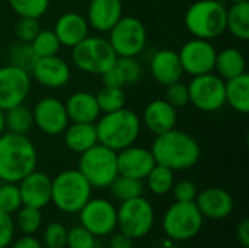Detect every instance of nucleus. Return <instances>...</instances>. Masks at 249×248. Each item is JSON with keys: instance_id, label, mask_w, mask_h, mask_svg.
<instances>
[{"instance_id": "f257e3e1", "label": "nucleus", "mask_w": 249, "mask_h": 248, "mask_svg": "<svg viewBox=\"0 0 249 248\" xmlns=\"http://www.w3.org/2000/svg\"><path fill=\"white\" fill-rule=\"evenodd\" d=\"M156 164L172 171H185L193 168L201 156L198 142L187 132L171 129L156 134L150 148Z\"/></svg>"}, {"instance_id": "f03ea898", "label": "nucleus", "mask_w": 249, "mask_h": 248, "mask_svg": "<svg viewBox=\"0 0 249 248\" xmlns=\"http://www.w3.org/2000/svg\"><path fill=\"white\" fill-rule=\"evenodd\" d=\"M38 152L26 134L3 132L0 134V180L3 183H19L36 170Z\"/></svg>"}, {"instance_id": "7ed1b4c3", "label": "nucleus", "mask_w": 249, "mask_h": 248, "mask_svg": "<svg viewBox=\"0 0 249 248\" xmlns=\"http://www.w3.org/2000/svg\"><path fill=\"white\" fill-rule=\"evenodd\" d=\"M98 143L120 152L136 143L142 132V118L128 108H120L112 113H104L95 121Z\"/></svg>"}, {"instance_id": "20e7f679", "label": "nucleus", "mask_w": 249, "mask_h": 248, "mask_svg": "<svg viewBox=\"0 0 249 248\" xmlns=\"http://www.w3.org/2000/svg\"><path fill=\"white\" fill-rule=\"evenodd\" d=\"M226 12L219 0H197L185 10L184 23L194 38L212 41L226 32Z\"/></svg>"}, {"instance_id": "39448f33", "label": "nucleus", "mask_w": 249, "mask_h": 248, "mask_svg": "<svg viewBox=\"0 0 249 248\" xmlns=\"http://www.w3.org/2000/svg\"><path fill=\"white\" fill-rule=\"evenodd\" d=\"M92 190L79 170H66L51 180V203L63 213H79L92 197Z\"/></svg>"}, {"instance_id": "423d86ee", "label": "nucleus", "mask_w": 249, "mask_h": 248, "mask_svg": "<svg viewBox=\"0 0 249 248\" xmlns=\"http://www.w3.org/2000/svg\"><path fill=\"white\" fill-rule=\"evenodd\" d=\"M204 218L196 202H174L162 216V231L165 237L184 243L200 234Z\"/></svg>"}, {"instance_id": "0eeeda50", "label": "nucleus", "mask_w": 249, "mask_h": 248, "mask_svg": "<svg viewBox=\"0 0 249 248\" xmlns=\"http://www.w3.org/2000/svg\"><path fill=\"white\" fill-rule=\"evenodd\" d=\"M77 170L88 180L92 189H108L118 175L117 152L96 143L80 153Z\"/></svg>"}, {"instance_id": "6e6552de", "label": "nucleus", "mask_w": 249, "mask_h": 248, "mask_svg": "<svg viewBox=\"0 0 249 248\" xmlns=\"http://www.w3.org/2000/svg\"><path fill=\"white\" fill-rule=\"evenodd\" d=\"M71 60L74 66L88 75H104L117 60L109 41L104 37L88 35L82 42L71 48Z\"/></svg>"}, {"instance_id": "1a4fd4ad", "label": "nucleus", "mask_w": 249, "mask_h": 248, "mask_svg": "<svg viewBox=\"0 0 249 248\" xmlns=\"http://www.w3.org/2000/svg\"><path fill=\"white\" fill-rule=\"evenodd\" d=\"M155 209L144 196L121 202L120 208H117V228L133 240L149 235L155 227Z\"/></svg>"}, {"instance_id": "9d476101", "label": "nucleus", "mask_w": 249, "mask_h": 248, "mask_svg": "<svg viewBox=\"0 0 249 248\" xmlns=\"http://www.w3.org/2000/svg\"><path fill=\"white\" fill-rule=\"evenodd\" d=\"M107 38L117 57H137L147 44V31L144 23L136 16H121V19L108 31Z\"/></svg>"}, {"instance_id": "9b49d317", "label": "nucleus", "mask_w": 249, "mask_h": 248, "mask_svg": "<svg viewBox=\"0 0 249 248\" xmlns=\"http://www.w3.org/2000/svg\"><path fill=\"white\" fill-rule=\"evenodd\" d=\"M188 86L190 104L198 111L214 113L226 105L225 80L214 72L193 76Z\"/></svg>"}, {"instance_id": "f8f14e48", "label": "nucleus", "mask_w": 249, "mask_h": 248, "mask_svg": "<svg viewBox=\"0 0 249 248\" xmlns=\"http://www.w3.org/2000/svg\"><path fill=\"white\" fill-rule=\"evenodd\" d=\"M79 224L96 238L108 237L117 229V208L108 199L90 197L79 210Z\"/></svg>"}, {"instance_id": "ddd939ff", "label": "nucleus", "mask_w": 249, "mask_h": 248, "mask_svg": "<svg viewBox=\"0 0 249 248\" xmlns=\"http://www.w3.org/2000/svg\"><path fill=\"white\" fill-rule=\"evenodd\" d=\"M31 73L12 64L0 66V108L3 111L25 104L31 94Z\"/></svg>"}, {"instance_id": "4468645a", "label": "nucleus", "mask_w": 249, "mask_h": 248, "mask_svg": "<svg viewBox=\"0 0 249 248\" xmlns=\"http://www.w3.org/2000/svg\"><path fill=\"white\" fill-rule=\"evenodd\" d=\"M216 48L212 41L201 38L188 39L178 51L184 73L190 76H198L214 72Z\"/></svg>"}, {"instance_id": "2eb2a0df", "label": "nucleus", "mask_w": 249, "mask_h": 248, "mask_svg": "<svg viewBox=\"0 0 249 248\" xmlns=\"http://www.w3.org/2000/svg\"><path fill=\"white\" fill-rule=\"evenodd\" d=\"M34 126L47 136H60L69 126L70 120L63 101L54 96L39 99L32 108Z\"/></svg>"}, {"instance_id": "dca6fc26", "label": "nucleus", "mask_w": 249, "mask_h": 248, "mask_svg": "<svg viewBox=\"0 0 249 248\" xmlns=\"http://www.w3.org/2000/svg\"><path fill=\"white\" fill-rule=\"evenodd\" d=\"M29 73L36 83L48 89L64 88L71 77L70 64L57 54L38 58Z\"/></svg>"}, {"instance_id": "f3484780", "label": "nucleus", "mask_w": 249, "mask_h": 248, "mask_svg": "<svg viewBox=\"0 0 249 248\" xmlns=\"http://www.w3.org/2000/svg\"><path fill=\"white\" fill-rule=\"evenodd\" d=\"M118 174L144 181L147 174L156 165L150 149L131 145L117 152Z\"/></svg>"}, {"instance_id": "a211bd4d", "label": "nucleus", "mask_w": 249, "mask_h": 248, "mask_svg": "<svg viewBox=\"0 0 249 248\" xmlns=\"http://www.w3.org/2000/svg\"><path fill=\"white\" fill-rule=\"evenodd\" d=\"M194 202L203 218L212 221H223L229 218L235 206L232 194L220 187H209L198 191Z\"/></svg>"}, {"instance_id": "6ab92c4d", "label": "nucleus", "mask_w": 249, "mask_h": 248, "mask_svg": "<svg viewBox=\"0 0 249 248\" xmlns=\"http://www.w3.org/2000/svg\"><path fill=\"white\" fill-rule=\"evenodd\" d=\"M23 206L44 209L51 203V178L41 171L34 170L18 183Z\"/></svg>"}, {"instance_id": "aec40b11", "label": "nucleus", "mask_w": 249, "mask_h": 248, "mask_svg": "<svg viewBox=\"0 0 249 248\" xmlns=\"http://www.w3.org/2000/svg\"><path fill=\"white\" fill-rule=\"evenodd\" d=\"M149 70L152 77L162 86H168L182 79L184 70L178 51L171 48L158 50L149 61Z\"/></svg>"}, {"instance_id": "412c9836", "label": "nucleus", "mask_w": 249, "mask_h": 248, "mask_svg": "<svg viewBox=\"0 0 249 248\" xmlns=\"http://www.w3.org/2000/svg\"><path fill=\"white\" fill-rule=\"evenodd\" d=\"M177 123L178 110L174 108L165 98L150 101L143 110L142 124H144V127L155 136L175 129Z\"/></svg>"}, {"instance_id": "4be33fe9", "label": "nucleus", "mask_w": 249, "mask_h": 248, "mask_svg": "<svg viewBox=\"0 0 249 248\" xmlns=\"http://www.w3.org/2000/svg\"><path fill=\"white\" fill-rule=\"evenodd\" d=\"M123 16L121 0H90L86 12L89 28L98 32H108Z\"/></svg>"}, {"instance_id": "5701e85b", "label": "nucleus", "mask_w": 249, "mask_h": 248, "mask_svg": "<svg viewBox=\"0 0 249 248\" xmlns=\"http://www.w3.org/2000/svg\"><path fill=\"white\" fill-rule=\"evenodd\" d=\"M53 31L61 47L73 48L89 35V23L82 13L66 12L55 20Z\"/></svg>"}, {"instance_id": "b1692460", "label": "nucleus", "mask_w": 249, "mask_h": 248, "mask_svg": "<svg viewBox=\"0 0 249 248\" xmlns=\"http://www.w3.org/2000/svg\"><path fill=\"white\" fill-rule=\"evenodd\" d=\"M64 105L71 123H95L102 114L98 107L95 94L88 91L73 92Z\"/></svg>"}, {"instance_id": "393cba45", "label": "nucleus", "mask_w": 249, "mask_h": 248, "mask_svg": "<svg viewBox=\"0 0 249 248\" xmlns=\"http://www.w3.org/2000/svg\"><path fill=\"white\" fill-rule=\"evenodd\" d=\"M142 66L136 57H117L111 69L101 75L104 85L124 88L134 85L142 77Z\"/></svg>"}, {"instance_id": "a878e982", "label": "nucleus", "mask_w": 249, "mask_h": 248, "mask_svg": "<svg viewBox=\"0 0 249 248\" xmlns=\"http://www.w3.org/2000/svg\"><path fill=\"white\" fill-rule=\"evenodd\" d=\"M64 145L74 153H83L98 143L95 123H71L63 132Z\"/></svg>"}, {"instance_id": "bb28decb", "label": "nucleus", "mask_w": 249, "mask_h": 248, "mask_svg": "<svg viewBox=\"0 0 249 248\" xmlns=\"http://www.w3.org/2000/svg\"><path fill=\"white\" fill-rule=\"evenodd\" d=\"M216 75L220 76L223 80H229L233 77H238L244 73H247V58L235 47H226L216 54V63H214Z\"/></svg>"}, {"instance_id": "cd10ccee", "label": "nucleus", "mask_w": 249, "mask_h": 248, "mask_svg": "<svg viewBox=\"0 0 249 248\" xmlns=\"http://www.w3.org/2000/svg\"><path fill=\"white\" fill-rule=\"evenodd\" d=\"M226 104L239 114L249 113V76L244 73L238 77L225 80Z\"/></svg>"}, {"instance_id": "c85d7f7f", "label": "nucleus", "mask_w": 249, "mask_h": 248, "mask_svg": "<svg viewBox=\"0 0 249 248\" xmlns=\"http://www.w3.org/2000/svg\"><path fill=\"white\" fill-rule=\"evenodd\" d=\"M226 31L236 39H249V1L235 3L226 12Z\"/></svg>"}, {"instance_id": "c756f323", "label": "nucleus", "mask_w": 249, "mask_h": 248, "mask_svg": "<svg viewBox=\"0 0 249 248\" xmlns=\"http://www.w3.org/2000/svg\"><path fill=\"white\" fill-rule=\"evenodd\" d=\"M4 124L6 130L16 134H28L34 127L32 110H29L25 104L16 105L4 111Z\"/></svg>"}, {"instance_id": "7c9ffc66", "label": "nucleus", "mask_w": 249, "mask_h": 248, "mask_svg": "<svg viewBox=\"0 0 249 248\" xmlns=\"http://www.w3.org/2000/svg\"><path fill=\"white\" fill-rule=\"evenodd\" d=\"M175 171L156 164L152 171L147 174V177L144 178L146 186L149 189V191L155 196H165L172 190V186L175 183Z\"/></svg>"}, {"instance_id": "2f4dec72", "label": "nucleus", "mask_w": 249, "mask_h": 248, "mask_svg": "<svg viewBox=\"0 0 249 248\" xmlns=\"http://www.w3.org/2000/svg\"><path fill=\"white\" fill-rule=\"evenodd\" d=\"M108 189L111 190L112 197L121 203V202H127L134 197L143 196L144 184L142 180H136V178L118 174L117 178L111 183V186Z\"/></svg>"}, {"instance_id": "473e14b6", "label": "nucleus", "mask_w": 249, "mask_h": 248, "mask_svg": "<svg viewBox=\"0 0 249 248\" xmlns=\"http://www.w3.org/2000/svg\"><path fill=\"white\" fill-rule=\"evenodd\" d=\"M96 102L101 110V113H112L120 108L125 107L127 96L124 92V88H117V86H108L104 85L96 94Z\"/></svg>"}, {"instance_id": "72a5a7b5", "label": "nucleus", "mask_w": 249, "mask_h": 248, "mask_svg": "<svg viewBox=\"0 0 249 248\" xmlns=\"http://www.w3.org/2000/svg\"><path fill=\"white\" fill-rule=\"evenodd\" d=\"M7 60H9V64L16 66L22 70L31 72L35 61L38 60V57H36L31 42L18 41L10 45L9 51H7Z\"/></svg>"}, {"instance_id": "f704fd0d", "label": "nucleus", "mask_w": 249, "mask_h": 248, "mask_svg": "<svg viewBox=\"0 0 249 248\" xmlns=\"http://www.w3.org/2000/svg\"><path fill=\"white\" fill-rule=\"evenodd\" d=\"M42 224V212L41 209L31 206H20L16 212L15 225L16 228L26 235H34Z\"/></svg>"}, {"instance_id": "c9c22d12", "label": "nucleus", "mask_w": 249, "mask_h": 248, "mask_svg": "<svg viewBox=\"0 0 249 248\" xmlns=\"http://www.w3.org/2000/svg\"><path fill=\"white\" fill-rule=\"evenodd\" d=\"M31 45L38 58L55 56V54H58V51L61 48V44H60L57 35L51 29H39V32L31 41Z\"/></svg>"}, {"instance_id": "e433bc0d", "label": "nucleus", "mask_w": 249, "mask_h": 248, "mask_svg": "<svg viewBox=\"0 0 249 248\" xmlns=\"http://www.w3.org/2000/svg\"><path fill=\"white\" fill-rule=\"evenodd\" d=\"M7 3L19 18L32 19L42 18L50 7V0H7Z\"/></svg>"}, {"instance_id": "4c0bfd02", "label": "nucleus", "mask_w": 249, "mask_h": 248, "mask_svg": "<svg viewBox=\"0 0 249 248\" xmlns=\"http://www.w3.org/2000/svg\"><path fill=\"white\" fill-rule=\"evenodd\" d=\"M20 206L22 199L18 183H3L0 186V210L13 215Z\"/></svg>"}, {"instance_id": "58836bf2", "label": "nucleus", "mask_w": 249, "mask_h": 248, "mask_svg": "<svg viewBox=\"0 0 249 248\" xmlns=\"http://www.w3.org/2000/svg\"><path fill=\"white\" fill-rule=\"evenodd\" d=\"M66 247L95 248L96 247V237L79 224V225H74L70 229H67Z\"/></svg>"}, {"instance_id": "ea45409f", "label": "nucleus", "mask_w": 249, "mask_h": 248, "mask_svg": "<svg viewBox=\"0 0 249 248\" xmlns=\"http://www.w3.org/2000/svg\"><path fill=\"white\" fill-rule=\"evenodd\" d=\"M67 228L61 222H51L42 234V246L45 248H66Z\"/></svg>"}, {"instance_id": "a19ab883", "label": "nucleus", "mask_w": 249, "mask_h": 248, "mask_svg": "<svg viewBox=\"0 0 249 248\" xmlns=\"http://www.w3.org/2000/svg\"><path fill=\"white\" fill-rule=\"evenodd\" d=\"M165 99L177 110L184 108L190 104V95H188V86L182 83L181 80L171 83L165 86Z\"/></svg>"}, {"instance_id": "79ce46f5", "label": "nucleus", "mask_w": 249, "mask_h": 248, "mask_svg": "<svg viewBox=\"0 0 249 248\" xmlns=\"http://www.w3.org/2000/svg\"><path fill=\"white\" fill-rule=\"evenodd\" d=\"M39 22L38 19L32 18H19V20L15 23V35L18 41L22 42H31L35 35L39 32Z\"/></svg>"}, {"instance_id": "37998d69", "label": "nucleus", "mask_w": 249, "mask_h": 248, "mask_svg": "<svg viewBox=\"0 0 249 248\" xmlns=\"http://www.w3.org/2000/svg\"><path fill=\"white\" fill-rule=\"evenodd\" d=\"M171 191L174 194L175 202H194L198 194V189L191 180H179L174 183Z\"/></svg>"}, {"instance_id": "c03bdc74", "label": "nucleus", "mask_w": 249, "mask_h": 248, "mask_svg": "<svg viewBox=\"0 0 249 248\" xmlns=\"http://www.w3.org/2000/svg\"><path fill=\"white\" fill-rule=\"evenodd\" d=\"M16 235L15 218L10 213L0 210V248L10 247Z\"/></svg>"}, {"instance_id": "a18cd8bd", "label": "nucleus", "mask_w": 249, "mask_h": 248, "mask_svg": "<svg viewBox=\"0 0 249 248\" xmlns=\"http://www.w3.org/2000/svg\"><path fill=\"white\" fill-rule=\"evenodd\" d=\"M10 246H12V248H44L42 243L36 237L26 235V234H23L22 237L13 240V243Z\"/></svg>"}, {"instance_id": "49530a36", "label": "nucleus", "mask_w": 249, "mask_h": 248, "mask_svg": "<svg viewBox=\"0 0 249 248\" xmlns=\"http://www.w3.org/2000/svg\"><path fill=\"white\" fill-rule=\"evenodd\" d=\"M134 240L128 235L123 234L121 231L118 234H114L109 240V248H133Z\"/></svg>"}, {"instance_id": "de8ad7c7", "label": "nucleus", "mask_w": 249, "mask_h": 248, "mask_svg": "<svg viewBox=\"0 0 249 248\" xmlns=\"http://www.w3.org/2000/svg\"><path fill=\"white\" fill-rule=\"evenodd\" d=\"M236 238L241 247L249 248V222L248 219H242L236 227Z\"/></svg>"}, {"instance_id": "09e8293b", "label": "nucleus", "mask_w": 249, "mask_h": 248, "mask_svg": "<svg viewBox=\"0 0 249 248\" xmlns=\"http://www.w3.org/2000/svg\"><path fill=\"white\" fill-rule=\"evenodd\" d=\"M152 248H179V243L168 238V237H162L159 238Z\"/></svg>"}, {"instance_id": "8fccbe9b", "label": "nucleus", "mask_w": 249, "mask_h": 248, "mask_svg": "<svg viewBox=\"0 0 249 248\" xmlns=\"http://www.w3.org/2000/svg\"><path fill=\"white\" fill-rule=\"evenodd\" d=\"M6 130V124H4V111L0 108V134Z\"/></svg>"}, {"instance_id": "3c124183", "label": "nucleus", "mask_w": 249, "mask_h": 248, "mask_svg": "<svg viewBox=\"0 0 249 248\" xmlns=\"http://www.w3.org/2000/svg\"><path fill=\"white\" fill-rule=\"evenodd\" d=\"M232 4H235V3H242V1H249V0H229Z\"/></svg>"}, {"instance_id": "603ef678", "label": "nucleus", "mask_w": 249, "mask_h": 248, "mask_svg": "<svg viewBox=\"0 0 249 248\" xmlns=\"http://www.w3.org/2000/svg\"><path fill=\"white\" fill-rule=\"evenodd\" d=\"M0 12H1V3H0Z\"/></svg>"}, {"instance_id": "864d4df0", "label": "nucleus", "mask_w": 249, "mask_h": 248, "mask_svg": "<svg viewBox=\"0 0 249 248\" xmlns=\"http://www.w3.org/2000/svg\"><path fill=\"white\" fill-rule=\"evenodd\" d=\"M239 248H247V247H239Z\"/></svg>"}]
</instances>
